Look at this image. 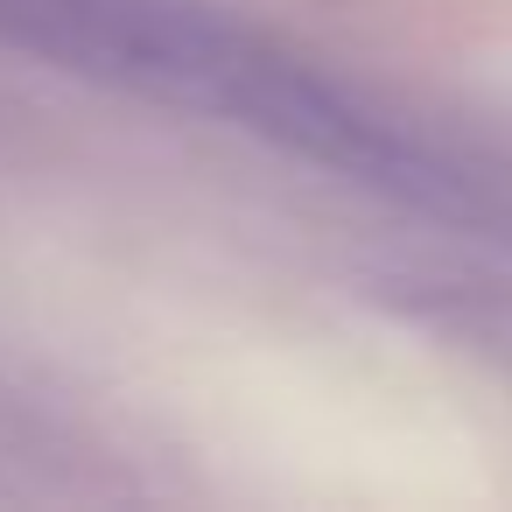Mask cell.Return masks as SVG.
<instances>
[{
	"instance_id": "obj_1",
	"label": "cell",
	"mask_w": 512,
	"mask_h": 512,
	"mask_svg": "<svg viewBox=\"0 0 512 512\" xmlns=\"http://www.w3.org/2000/svg\"><path fill=\"white\" fill-rule=\"evenodd\" d=\"M0 50L29 64L246 127L316 169L393 190L428 211H470L449 162L358 106L337 78L260 43L204 0H0Z\"/></svg>"
}]
</instances>
